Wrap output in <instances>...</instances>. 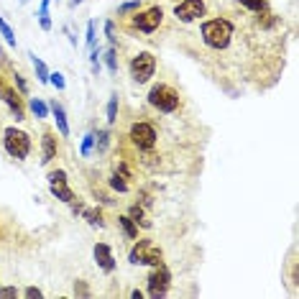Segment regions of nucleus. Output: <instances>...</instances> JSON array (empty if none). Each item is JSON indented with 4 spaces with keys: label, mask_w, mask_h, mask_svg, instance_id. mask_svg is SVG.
<instances>
[{
    "label": "nucleus",
    "mask_w": 299,
    "mask_h": 299,
    "mask_svg": "<svg viewBox=\"0 0 299 299\" xmlns=\"http://www.w3.org/2000/svg\"><path fill=\"white\" fill-rule=\"evenodd\" d=\"M0 34H3V39H6L11 46H16V34H13V29L6 23V18H0Z\"/></svg>",
    "instance_id": "nucleus-25"
},
{
    "label": "nucleus",
    "mask_w": 299,
    "mask_h": 299,
    "mask_svg": "<svg viewBox=\"0 0 299 299\" xmlns=\"http://www.w3.org/2000/svg\"><path fill=\"white\" fill-rule=\"evenodd\" d=\"M138 0H130V3H123L120 8H118V16H125V13H130V11H138Z\"/></svg>",
    "instance_id": "nucleus-29"
},
{
    "label": "nucleus",
    "mask_w": 299,
    "mask_h": 299,
    "mask_svg": "<svg viewBox=\"0 0 299 299\" xmlns=\"http://www.w3.org/2000/svg\"><path fill=\"white\" fill-rule=\"evenodd\" d=\"M148 105L156 107L159 113H174L179 107V92L172 87V85H154L151 92H148Z\"/></svg>",
    "instance_id": "nucleus-4"
},
{
    "label": "nucleus",
    "mask_w": 299,
    "mask_h": 299,
    "mask_svg": "<svg viewBox=\"0 0 299 299\" xmlns=\"http://www.w3.org/2000/svg\"><path fill=\"white\" fill-rule=\"evenodd\" d=\"M16 87H18V92H23V95L29 92V85H26V79H23L21 74H16Z\"/></svg>",
    "instance_id": "nucleus-33"
},
{
    "label": "nucleus",
    "mask_w": 299,
    "mask_h": 299,
    "mask_svg": "<svg viewBox=\"0 0 299 299\" xmlns=\"http://www.w3.org/2000/svg\"><path fill=\"white\" fill-rule=\"evenodd\" d=\"M29 57H31V64H34V69H36L39 82H41V85H46V82H49V67H46V64H44L36 54H29Z\"/></svg>",
    "instance_id": "nucleus-16"
},
{
    "label": "nucleus",
    "mask_w": 299,
    "mask_h": 299,
    "mask_svg": "<svg viewBox=\"0 0 299 299\" xmlns=\"http://www.w3.org/2000/svg\"><path fill=\"white\" fill-rule=\"evenodd\" d=\"M110 187H113L115 192H128V182H125V177L118 174V172L110 177Z\"/></svg>",
    "instance_id": "nucleus-24"
},
{
    "label": "nucleus",
    "mask_w": 299,
    "mask_h": 299,
    "mask_svg": "<svg viewBox=\"0 0 299 299\" xmlns=\"http://www.w3.org/2000/svg\"><path fill=\"white\" fill-rule=\"evenodd\" d=\"M41 148H44V159H41V164H49V161L57 156V135H54V133H44Z\"/></svg>",
    "instance_id": "nucleus-14"
},
{
    "label": "nucleus",
    "mask_w": 299,
    "mask_h": 299,
    "mask_svg": "<svg viewBox=\"0 0 299 299\" xmlns=\"http://www.w3.org/2000/svg\"><path fill=\"white\" fill-rule=\"evenodd\" d=\"M202 13H205V0H182V3L174 8V16L182 23H192Z\"/></svg>",
    "instance_id": "nucleus-9"
},
{
    "label": "nucleus",
    "mask_w": 299,
    "mask_h": 299,
    "mask_svg": "<svg viewBox=\"0 0 299 299\" xmlns=\"http://www.w3.org/2000/svg\"><path fill=\"white\" fill-rule=\"evenodd\" d=\"M23 296H29V299H34V296H44V291H41V289H36V286H29V289L23 291Z\"/></svg>",
    "instance_id": "nucleus-34"
},
{
    "label": "nucleus",
    "mask_w": 299,
    "mask_h": 299,
    "mask_svg": "<svg viewBox=\"0 0 299 299\" xmlns=\"http://www.w3.org/2000/svg\"><path fill=\"white\" fill-rule=\"evenodd\" d=\"M169 284H172V274H169V268L161 261L159 266H154L151 274H148V294H151L154 299H159V296H164L169 291Z\"/></svg>",
    "instance_id": "nucleus-6"
},
{
    "label": "nucleus",
    "mask_w": 299,
    "mask_h": 299,
    "mask_svg": "<svg viewBox=\"0 0 299 299\" xmlns=\"http://www.w3.org/2000/svg\"><path fill=\"white\" fill-rule=\"evenodd\" d=\"M82 215H85V220L90 223V225H97V228H102L105 223H102V212L100 210H82Z\"/></svg>",
    "instance_id": "nucleus-23"
},
{
    "label": "nucleus",
    "mask_w": 299,
    "mask_h": 299,
    "mask_svg": "<svg viewBox=\"0 0 299 299\" xmlns=\"http://www.w3.org/2000/svg\"><path fill=\"white\" fill-rule=\"evenodd\" d=\"M156 128L151 123H133L130 125V141L141 148V151H148V148L156 146Z\"/></svg>",
    "instance_id": "nucleus-7"
},
{
    "label": "nucleus",
    "mask_w": 299,
    "mask_h": 299,
    "mask_svg": "<svg viewBox=\"0 0 299 299\" xmlns=\"http://www.w3.org/2000/svg\"><path fill=\"white\" fill-rule=\"evenodd\" d=\"M233 23L228 21V18H210V21H205L202 23V29H200V36H202V41H205V46H210V49H225L228 44H230V39H233Z\"/></svg>",
    "instance_id": "nucleus-1"
},
{
    "label": "nucleus",
    "mask_w": 299,
    "mask_h": 299,
    "mask_svg": "<svg viewBox=\"0 0 299 299\" xmlns=\"http://www.w3.org/2000/svg\"><path fill=\"white\" fill-rule=\"evenodd\" d=\"M118 223H120V228H123L125 238H130V240H133V238H138V225H135L128 215H120V218H118Z\"/></svg>",
    "instance_id": "nucleus-17"
},
{
    "label": "nucleus",
    "mask_w": 299,
    "mask_h": 299,
    "mask_svg": "<svg viewBox=\"0 0 299 299\" xmlns=\"http://www.w3.org/2000/svg\"><path fill=\"white\" fill-rule=\"evenodd\" d=\"M21 3H26V0H21Z\"/></svg>",
    "instance_id": "nucleus-39"
},
{
    "label": "nucleus",
    "mask_w": 299,
    "mask_h": 299,
    "mask_svg": "<svg viewBox=\"0 0 299 299\" xmlns=\"http://www.w3.org/2000/svg\"><path fill=\"white\" fill-rule=\"evenodd\" d=\"M115 120H118V95H113L110 102H107V123L113 125Z\"/></svg>",
    "instance_id": "nucleus-27"
},
{
    "label": "nucleus",
    "mask_w": 299,
    "mask_h": 299,
    "mask_svg": "<svg viewBox=\"0 0 299 299\" xmlns=\"http://www.w3.org/2000/svg\"><path fill=\"white\" fill-rule=\"evenodd\" d=\"M74 291H77L79 296H90V291H87V286H85L82 281H77V284H74Z\"/></svg>",
    "instance_id": "nucleus-35"
},
{
    "label": "nucleus",
    "mask_w": 299,
    "mask_h": 299,
    "mask_svg": "<svg viewBox=\"0 0 299 299\" xmlns=\"http://www.w3.org/2000/svg\"><path fill=\"white\" fill-rule=\"evenodd\" d=\"M49 82H51L59 92H64V90H67V79H64V74H62V72H49Z\"/></svg>",
    "instance_id": "nucleus-26"
},
{
    "label": "nucleus",
    "mask_w": 299,
    "mask_h": 299,
    "mask_svg": "<svg viewBox=\"0 0 299 299\" xmlns=\"http://www.w3.org/2000/svg\"><path fill=\"white\" fill-rule=\"evenodd\" d=\"M128 261L130 263H141V266H159L161 261H164V253H161V248L154 243V240H148V238H143V240H135V246L130 248V253H128Z\"/></svg>",
    "instance_id": "nucleus-2"
},
{
    "label": "nucleus",
    "mask_w": 299,
    "mask_h": 299,
    "mask_svg": "<svg viewBox=\"0 0 299 299\" xmlns=\"http://www.w3.org/2000/svg\"><path fill=\"white\" fill-rule=\"evenodd\" d=\"M49 110L54 113V120H57V128H59V135H69V123H67V113H64V107H62V102H57V100H51V105H49Z\"/></svg>",
    "instance_id": "nucleus-13"
},
{
    "label": "nucleus",
    "mask_w": 299,
    "mask_h": 299,
    "mask_svg": "<svg viewBox=\"0 0 299 299\" xmlns=\"http://www.w3.org/2000/svg\"><path fill=\"white\" fill-rule=\"evenodd\" d=\"M0 95H3V85H0Z\"/></svg>",
    "instance_id": "nucleus-38"
},
{
    "label": "nucleus",
    "mask_w": 299,
    "mask_h": 299,
    "mask_svg": "<svg viewBox=\"0 0 299 299\" xmlns=\"http://www.w3.org/2000/svg\"><path fill=\"white\" fill-rule=\"evenodd\" d=\"M105 36H107V41L113 46L115 44V26H113V21H105Z\"/></svg>",
    "instance_id": "nucleus-31"
},
{
    "label": "nucleus",
    "mask_w": 299,
    "mask_h": 299,
    "mask_svg": "<svg viewBox=\"0 0 299 299\" xmlns=\"http://www.w3.org/2000/svg\"><path fill=\"white\" fill-rule=\"evenodd\" d=\"M3 148H6V154L23 161L29 154H31V135L18 130V128H6L3 133Z\"/></svg>",
    "instance_id": "nucleus-3"
},
{
    "label": "nucleus",
    "mask_w": 299,
    "mask_h": 299,
    "mask_svg": "<svg viewBox=\"0 0 299 299\" xmlns=\"http://www.w3.org/2000/svg\"><path fill=\"white\" fill-rule=\"evenodd\" d=\"M49 3L51 0H41V8H39V23L44 31H51V18H49Z\"/></svg>",
    "instance_id": "nucleus-18"
},
{
    "label": "nucleus",
    "mask_w": 299,
    "mask_h": 299,
    "mask_svg": "<svg viewBox=\"0 0 299 299\" xmlns=\"http://www.w3.org/2000/svg\"><path fill=\"white\" fill-rule=\"evenodd\" d=\"M6 100V105L11 107V113L16 115V120H23V105H21V97L16 95V90H11V87H3V95H0Z\"/></svg>",
    "instance_id": "nucleus-12"
},
{
    "label": "nucleus",
    "mask_w": 299,
    "mask_h": 299,
    "mask_svg": "<svg viewBox=\"0 0 299 299\" xmlns=\"http://www.w3.org/2000/svg\"><path fill=\"white\" fill-rule=\"evenodd\" d=\"M92 256H95V263L105 271V274H113L115 271V258H113V251H110V246H105V243H97L95 248H92Z\"/></svg>",
    "instance_id": "nucleus-10"
},
{
    "label": "nucleus",
    "mask_w": 299,
    "mask_h": 299,
    "mask_svg": "<svg viewBox=\"0 0 299 299\" xmlns=\"http://www.w3.org/2000/svg\"><path fill=\"white\" fill-rule=\"evenodd\" d=\"M128 218H130L135 225H141V228H151V218L146 215L143 205H133V207H130V212H128Z\"/></svg>",
    "instance_id": "nucleus-15"
},
{
    "label": "nucleus",
    "mask_w": 299,
    "mask_h": 299,
    "mask_svg": "<svg viewBox=\"0 0 299 299\" xmlns=\"http://www.w3.org/2000/svg\"><path fill=\"white\" fill-rule=\"evenodd\" d=\"M105 64H107V72L110 74H118V51H115V46H110L105 51Z\"/></svg>",
    "instance_id": "nucleus-20"
},
{
    "label": "nucleus",
    "mask_w": 299,
    "mask_h": 299,
    "mask_svg": "<svg viewBox=\"0 0 299 299\" xmlns=\"http://www.w3.org/2000/svg\"><path fill=\"white\" fill-rule=\"evenodd\" d=\"M238 3H240V6H246L248 11H261V8L266 6L263 0H238Z\"/></svg>",
    "instance_id": "nucleus-28"
},
{
    "label": "nucleus",
    "mask_w": 299,
    "mask_h": 299,
    "mask_svg": "<svg viewBox=\"0 0 299 299\" xmlns=\"http://www.w3.org/2000/svg\"><path fill=\"white\" fill-rule=\"evenodd\" d=\"M3 57H6V54H3V46H0V59H3Z\"/></svg>",
    "instance_id": "nucleus-37"
},
{
    "label": "nucleus",
    "mask_w": 299,
    "mask_h": 299,
    "mask_svg": "<svg viewBox=\"0 0 299 299\" xmlns=\"http://www.w3.org/2000/svg\"><path fill=\"white\" fill-rule=\"evenodd\" d=\"M92 148H95V133H87L85 138H82V146H79V154L87 159L90 154H92Z\"/></svg>",
    "instance_id": "nucleus-22"
},
{
    "label": "nucleus",
    "mask_w": 299,
    "mask_h": 299,
    "mask_svg": "<svg viewBox=\"0 0 299 299\" xmlns=\"http://www.w3.org/2000/svg\"><path fill=\"white\" fill-rule=\"evenodd\" d=\"M82 3V0H72V6H79Z\"/></svg>",
    "instance_id": "nucleus-36"
},
{
    "label": "nucleus",
    "mask_w": 299,
    "mask_h": 299,
    "mask_svg": "<svg viewBox=\"0 0 299 299\" xmlns=\"http://www.w3.org/2000/svg\"><path fill=\"white\" fill-rule=\"evenodd\" d=\"M87 46H90V49L95 46V23H92V21L87 23Z\"/></svg>",
    "instance_id": "nucleus-32"
},
{
    "label": "nucleus",
    "mask_w": 299,
    "mask_h": 299,
    "mask_svg": "<svg viewBox=\"0 0 299 299\" xmlns=\"http://www.w3.org/2000/svg\"><path fill=\"white\" fill-rule=\"evenodd\" d=\"M95 143H97V154H105L107 146H110V130H97Z\"/></svg>",
    "instance_id": "nucleus-21"
},
{
    "label": "nucleus",
    "mask_w": 299,
    "mask_h": 299,
    "mask_svg": "<svg viewBox=\"0 0 299 299\" xmlns=\"http://www.w3.org/2000/svg\"><path fill=\"white\" fill-rule=\"evenodd\" d=\"M13 296H18L16 286H3V289H0V299H13Z\"/></svg>",
    "instance_id": "nucleus-30"
},
{
    "label": "nucleus",
    "mask_w": 299,
    "mask_h": 299,
    "mask_svg": "<svg viewBox=\"0 0 299 299\" xmlns=\"http://www.w3.org/2000/svg\"><path fill=\"white\" fill-rule=\"evenodd\" d=\"M49 189H51V195H54L57 200H62V202H67V205L74 202V192L69 189L67 179H54V182H49Z\"/></svg>",
    "instance_id": "nucleus-11"
},
{
    "label": "nucleus",
    "mask_w": 299,
    "mask_h": 299,
    "mask_svg": "<svg viewBox=\"0 0 299 299\" xmlns=\"http://www.w3.org/2000/svg\"><path fill=\"white\" fill-rule=\"evenodd\" d=\"M154 72H156V57H154V54L138 51V54L130 59V77H133L138 85L148 82V79L154 77Z\"/></svg>",
    "instance_id": "nucleus-5"
},
{
    "label": "nucleus",
    "mask_w": 299,
    "mask_h": 299,
    "mask_svg": "<svg viewBox=\"0 0 299 299\" xmlns=\"http://www.w3.org/2000/svg\"><path fill=\"white\" fill-rule=\"evenodd\" d=\"M31 110H34V115L36 118H49V105L41 100V97H31Z\"/></svg>",
    "instance_id": "nucleus-19"
},
{
    "label": "nucleus",
    "mask_w": 299,
    "mask_h": 299,
    "mask_svg": "<svg viewBox=\"0 0 299 299\" xmlns=\"http://www.w3.org/2000/svg\"><path fill=\"white\" fill-rule=\"evenodd\" d=\"M161 21H164V11L159 6H154V8H146L143 13H135L133 26L138 31H143V34H151V31H156L161 26Z\"/></svg>",
    "instance_id": "nucleus-8"
}]
</instances>
